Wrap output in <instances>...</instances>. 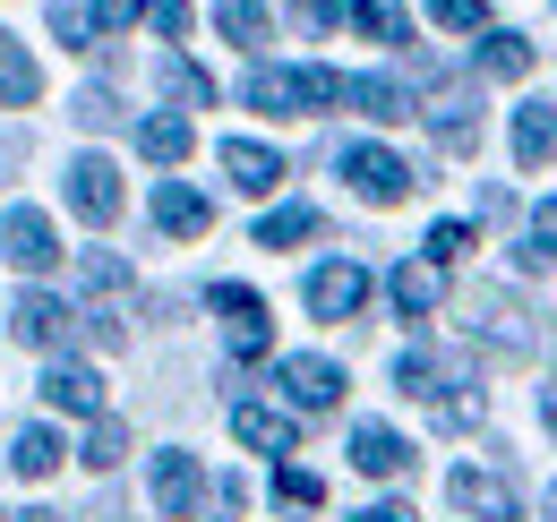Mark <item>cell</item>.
Instances as JSON below:
<instances>
[{"label": "cell", "instance_id": "6da1fadb", "mask_svg": "<svg viewBox=\"0 0 557 522\" xmlns=\"http://www.w3.org/2000/svg\"><path fill=\"white\" fill-rule=\"evenodd\" d=\"M240 103H249V112H275V121L326 112V103H344V77H335V69H249Z\"/></svg>", "mask_w": 557, "mask_h": 522}, {"label": "cell", "instance_id": "ffe728a7", "mask_svg": "<svg viewBox=\"0 0 557 522\" xmlns=\"http://www.w3.org/2000/svg\"><path fill=\"white\" fill-rule=\"evenodd\" d=\"M44 95V69H35V52H17L9 35H0V112H17V103H35Z\"/></svg>", "mask_w": 557, "mask_h": 522}, {"label": "cell", "instance_id": "e0dca14e", "mask_svg": "<svg viewBox=\"0 0 557 522\" xmlns=\"http://www.w3.org/2000/svg\"><path fill=\"white\" fill-rule=\"evenodd\" d=\"M232 437L258 446V455H292V420H283L275 402H232Z\"/></svg>", "mask_w": 557, "mask_h": 522}, {"label": "cell", "instance_id": "44dd1931", "mask_svg": "<svg viewBox=\"0 0 557 522\" xmlns=\"http://www.w3.org/2000/svg\"><path fill=\"white\" fill-rule=\"evenodd\" d=\"M532 61H541V44H523V35H481V77H532Z\"/></svg>", "mask_w": 557, "mask_h": 522}, {"label": "cell", "instance_id": "f6af8a7d", "mask_svg": "<svg viewBox=\"0 0 557 522\" xmlns=\"http://www.w3.org/2000/svg\"><path fill=\"white\" fill-rule=\"evenodd\" d=\"M549 514H557V497H549Z\"/></svg>", "mask_w": 557, "mask_h": 522}, {"label": "cell", "instance_id": "e575fe53", "mask_svg": "<svg viewBox=\"0 0 557 522\" xmlns=\"http://www.w3.org/2000/svg\"><path fill=\"white\" fill-rule=\"evenodd\" d=\"M86 291H103V300H121V291H129V265L95 249V258H86Z\"/></svg>", "mask_w": 557, "mask_h": 522}, {"label": "cell", "instance_id": "8d00e7d4", "mask_svg": "<svg viewBox=\"0 0 557 522\" xmlns=\"http://www.w3.org/2000/svg\"><path fill=\"white\" fill-rule=\"evenodd\" d=\"M523 249H532L541 265H557V197L541 206V214H532V232H523Z\"/></svg>", "mask_w": 557, "mask_h": 522}, {"label": "cell", "instance_id": "83f0119b", "mask_svg": "<svg viewBox=\"0 0 557 522\" xmlns=\"http://www.w3.org/2000/svg\"><path fill=\"white\" fill-rule=\"evenodd\" d=\"M163 95H172V103H214V77L198 61H181V52H172V61H163Z\"/></svg>", "mask_w": 557, "mask_h": 522}, {"label": "cell", "instance_id": "30bf717a", "mask_svg": "<svg viewBox=\"0 0 557 522\" xmlns=\"http://www.w3.org/2000/svg\"><path fill=\"white\" fill-rule=\"evenodd\" d=\"M360 300H369V265L335 258V265L309 274V309H318V318H360Z\"/></svg>", "mask_w": 557, "mask_h": 522}, {"label": "cell", "instance_id": "8992f818", "mask_svg": "<svg viewBox=\"0 0 557 522\" xmlns=\"http://www.w3.org/2000/svg\"><path fill=\"white\" fill-rule=\"evenodd\" d=\"M275 386H283L292 411H335V402H344V369L318 360V351H300V360H283V369H275Z\"/></svg>", "mask_w": 557, "mask_h": 522}, {"label": "cell", "instance_id": "d4e9b609", "mask_svg": "<svg viewBox=\"0 0 557 522\" xmlns=\"http://www.w3.org/2000/svg\"><path fill=\"white\" fill-rule=\"evenodd\" d=\"M344 17L369 35V44H412V26H404V9H395V0H351Z\"/></svg>", "mask_w": 557, "mask_h": 522}, {"label": "cell", "instance_id": "7402d4cb", "mask_svg": "<svg viewBox=\"0 0 557 522\" xmlns=\"http://www.w3.org/2000/svg\"><path fill=\"white\" fill-rule=\"evenodd\" d=\"M61 455H70V446H61L44 420H35V428H17V446H9V462H17L26 480H52V471H61Z\"/></svg>", "mask_w": 557, "mask_h": 522}, {"label": "cell", "instance_id": "836d02e7", "mask_svg": "<svg viewBox=\"0 0 557 522\" xmlns=\"http://www.w3.org/2000/svg\"><path fill=\"white\" fill-rule=\"evenodd\" d=\"M129 17H146V0H86V26L95 35H121Z\"/></svg>", "mask_w": 557, "mask_h": 522}, {"label": "cell", "instance_id": "4dcf8cb0", "mask_svg": "<svg viewBox=\"0 0 557 522\" xmlns=\"http://www.w3.org/2000/svg\"><path fill=\"white\" fill-rule=\"evenodd\" d=\"M429 17L446 35H472V26H488V0H429Z\"/></svg>", "mask_w": 557, "mask_h": 522}, {"label": "cell", "instance_id": "277c9868", "mask_svg": "<svg viewBox=\"0 0 557 522\" xmlns=\"http://www.w3.org/2000/svg\"><path fill=\"white\" fill-rule=\"evenodd\" d=\"M207 300L223 309V326H232V351H240V360H267V343H275V318H267V300H258L249 283H214Z\"/></svg>", "mask_w": 557, "mask_h": 522}, {"label": "cell", "instance_id": "b9f144b4", "mask_svg": "<svg viewBox=\"0 0 557 522\" xmlns=\"http://www.w3.org/2000/svg\"><path fill=\"white\" fill-rule=\"evenodd\" d=\"M9 172H17V137H0V181H9Z\"/></svg>", "mask_w": 557, "mask_h": 522}, {"label": "cell", "instance_id": "cb8c5ba5", "mask_svg": "<svg viewBox=\"0 0 557 522\" xmlns=\"http://www.w3.org/2000/svg\"><path fill=\"white\" fill-rule=\"evenodd\" d=\"M300 240H318V206H275L258 223V249H300Z\"/></svg>", "mask_w": 557, "mask_h": 522}, {"label": "cell", "instance_id": "2e32d148", "mask_svg": "<svg viewBox=\"0 0 557 522\" xmlns=\"http://www.w3.org/2000/svg\"><path fill=\"white\" fill-rule=\"evenodd\" d=\"M386 300H395L404 318H437L446 283H437V265H429V258H412V265H395V274H386Z\"/></svg>", "mask_w": 557, "mask_h": 522}, {"label": "cell", "instance_id": "603a6c76", "mask_svg": "<svg viewBox=\"0 0 557 522\" xmlns=\"http://www.w3.org/2000/svg\"><path fill=\"white\" fill-rule=\"evenodd\" d=\"M138 154H146V163H181V154H189V121H181V112L138 121Z\"/></svg>", "mask_w": 557, "mask_h": 522}, {"label": "cell", "instance_id": "ac0fdd59", "mask_svg": "<svg viewBox=\"0 0 557 522\" xmlns=\"http://www.w3.org/2000/svg\"><path fill=\"white\" fill-rule=\"evenodd\" d=\"M344 103H360L369 121H412V86L404 77H344Z\"/></svg>", "mask_w": 557, "mask_h": 522}, {"label": "cell", "instance_id": "4fadbf2b", "mask_svg": "<svg viewBox=\"0 0 557 522\" xmlns=\"http://www.w3.org/2000/svg\"><path fill=\"white\" fill-rule=\"evenodd\" d=\"M351 462H360L369 480H404V471H412V446H404L386 420H360V428H351Z\"/></svg>", "mask_w": 557, "mask_h": 522}, {"label": "cell", "instance_id": "f546056e", "mask_svg": "<svg viewBox=\"0 0 557 522\" xmlns=\"http://www.w3.org/2000/svg\"><path fill=\"white\" fill-rule=\"evenodd\" d=\"M472 240H481V232H472V223H455V214H446V223H437V232H429V265H455V258H463V249H472Z\"/></svg>", "mask_w": 557, "mask_h": 522}, {"label": "cell", "instance_id": "484cf974", "mask_svg": "<svg viewBox=\"0 0 557 522\" xmlns=\"http://www.w3.org/2000/svg\"><path fill=\"white\" fill-rule=\"evenodd\" d=\"M214 26L249 52V44H267V0H214Z\"/></svg>", "mask_w": 557, "mask_h": 522}, {"label": "cell", "instance_id": "9a60e30c", "mask_svg": "<svg viewBox=\"0 0 557 522\" xmlns=\"http://www.w3.org/2000/svg\"><path fill=\"white\" fill-rule=\"evenodd\" d=\"M429 129H437V146H446V154H472V146H481V121H472V86H446V95L429 103Z\"/></svg>", "mask_w": 557, "mask_h": 522}, {"label": "cell", "instance_id": "1f68e13d", "mask_svg": "<svg viewBox=\"0 0 557 522\" xmlns=\"http://www.w3.org/2000/svg\"><path fill=\"white\" fill-rule=\"evenodd\" d=\"M395 386L429 402V394H437V360H429V351H404V360H395Z\"/></svg>", "mask_w": 557, "mask_h": 522}, {"label": "cell", "instance_id": "74e56055", "mask_svg": "<svg viewBox=\"0 0 557 522\" xmlns=\"http://www.w3.org/2000/svg\"><path fill=\"white\" fill-rule=\"evenodd\" d=\"M52 35H61L70 52H86V44H95V26H86V9H77V0H61V9H52Z\"/></svg>", "mask_w": 557, "mask_h": 522}, {"label": "cell", "instance_id": "ab89813d", "mask_svg": "<svg viewBox=\"0 0 557 522\" xmlns=\"http://www.w3.org/2000/svg\"><path fill=\"white\" fill-rule=\"evenodd\" d=\"M77 121H86V129H103V121H112V95H103V86H86V95H77Z\"/></svg>", "mask_w": 557, "mask_h": 522}, {"label": "cell", "instance_id": "52a82bcc", "mask_svg": "<svg viewBox=\"0 0 557 522\" xmlns=\"http://www.w3.org/2000/svg\"><path fill=\"white\" fill-rule=\"evenodd\" d=\"M9 334H17V343H35V351H61V343L77 334V309H70V300H52V291H17Z\"/></svg>", "mask_w": 557, "mask_h": 522}, {"label": "cell", "instance_id": "f1b7e54d", "mask_svg": "<svg viewBox=\"0 0 557 522\" xmlns=\"http://www.w3.org/2000/svg\"><path fill=\"white\" fill-rule=\"evenodd\" d=\"M121 455H129V428H121V420H95V428H86V462H95V471H112Z\"/></svg>", "mask_w": 557, "mask_h": 522}, {"label": "cell", "instance_id": "7bdbcfd3", "mask_svg": "<svg viewBox=\"0 0 557 522\" xmlns=\"http://www.w3.org/2000/svg\"><path fill=\"white\" fill-rule=\"evenodd\" d=\"M541 411H549V428H557V377H549V386H541Z\"/></svg>", "mask_w": 557, "mask_h": 522}, {"label": "cell", "instance_id": "9c48e42d", "mask_svg": "<svg viewBox=\"0 0 557 522\" xmlns=\"http://www.w3.org/2000/svg\"><path fill=\"white\" fill-rule=\"evenodd\" d=\"M223 181L240 197H267V189H283V154L258 146V137H223Z\"/></svg>", "mask_w": 557, "mask_h": 522}, {"label": "cell", "instance_id": "ba28073f", "mask_svg": "<svg viewBox=\"0 0 557 522\" xmlns=\"http://www.w3.org/2000/svg\"><path fill=\"white\" fill-rule=\"evenodd\" d=\"M70 206L103 232V223H121V172L103 163V154H77L70 163Z\"/></svg>", "mask_w": 557, "mask_h": 522}, {"label": "cell", "instance_id": "60d3db41", "mask_svg": "<svg viewBox=\"0 0 557 522\" xmlns=\"http://www.w3.org/2000/svg\"><path fill=\"white\" fill-rule=\"evenodd\" d=\"M351 522H412V506H395V497H377V506H360Z\"/></svg>", "mask_w": 557, "mask_h": 522}, {"label": "cell", "instance_id": "7a4b0ae2", "mask_svg": "<svg viewBox=\"0 0 557 522\" xmlns=\"http://www.w3.org/2000/svg\"><path fill=\"white\" fill-rule=\"evenodd\" d=\"M344 181L369 197V206H404V197L420 189V172L395 154V146H344Z\"/></svg>", "mask_w": 557, "mask_h": 522}, {"label": "cell", "instance_id": "d6986e66", "mask_svg": "<svg viewBox=\"0 0 557 522\" xmlns=\"http://www.w3.org/2000/svg\"><path fill=\"white\" fill-rule=\"evenodd\" d=\"M515 163H557V112L549 103H523L515 112Z\"/></svg>", "mask_w": 557, "mask_h": 522}, {"label": "cell", "instance_id": "ee69618b", "mask_svg": "<svg viewBox=\"0 0 557 522\" xmlns=\"http://www.w3.org/2000/svg\"><path fill=\"white\" fill-rule=\"evenodd\" d=\"M17 522H61V514H17Z\"/></svg>", "mask_w": 557, "mask_h": 522}, {"label": "cell", "instance_id": "4316f807", "mask_svg": "<svg viewBox=\"0 0 557 522\" xmlns=\"http://www.w3.org/2000/svg\"><path fill=\"white\" fill-rule=\"evenodd\" d=\"M275 506H292V514L326 506V480H318V471H300V462H283V471H275Z\"/></svg>", "mask_w": 557, "mask_h": 522}, {"label": "cell", "instance_id": "7c38bea8", "mask_svg": "<svg viewBox=\"0 0 557 522\" xmlns=\"http://www.w3.org/2000/svg\"><path fill=\"white\" fill-rule=\"evenodd\" d=\"M44 402L52 411H77V420H103V377L86 360H52L44 369Z\"/></svg>", "mask_w": 557, "mask_h": 522}, {"label": "cell", "instance_id": "d590c367", "mask_svg": "<svg viewBox=\"0 0 557 522\" xmlns=\"http://www.w3.org/2000/svg\"><path fill=\"white\" fill-rule=\"evenodd\" d=\"M146 26H154L163 44H181V35H189V0H146Z\"/></svg>", "mask_w": 557, "mask_h": 522}, {"label": "cell", "instance_id": "d6a6232c", "mask_svg": "<svg viewBox=\"0 0 557 522\" xmlns=\"http://www.w3.org/2000/svg\"><path fill=\"white\" fill-rule=\"evenodd\" d=\"M344 9L351 0H292V26L300 35H326V26H344Z\"/></svg>", "mask_w": 557, "mask_h": 522}, {"label": "cell", "instance_id": "5b68a950", "mask_svg": "<svg viewBox=\"0 0 557 522\" xmlns=\"http://www.w3.org/2000/svg\"><path fill=\"white\" fill-rule=\"evenodd\" d=\"M198 506H207V471H198V455H181V446L154 455V514H163V522H189Z\"/></svg>", "mask_w": 557, "mask_h": 522}, {"label": "cell", "instance_id": "f35d334b", "mask_svg": "<svg viewBox=\"0 0 557 522\" xmlns=\"http://www.w3.org/2000/svg\"><path fill=\"white\" fill-rule=\"evenodd\" d=\"M437 420H446V428H481V394H446Z\"/></svg>", "mask_w": 557, "mask_h": 522}, {"label": "cell", "instance_id": "8fae6325", "mask_svg": "<svg viewBox=\"0 0 557 522\" xmlns=\"http://www.w3.org/2000/svg\"><path fill=\"white\" fill-rule=\"evenodd\" d=\"M446 506L472 522H515V488L488 480V471H446Z\"/></svg>", "mask_w": 557, "mask_h": 522}, {"label": "cell", "instance_id": "3957f363", "mask_svg": "<svg viewBox=\"0 0 557 522\" xmlns=\"http://www.w3.org/2000/svg\"><path fill=\"white\" fill-rule=\"evenodd\" d=\"M0 258L17 265V274H52V265H61L52 214H44V206H9V223H0Z\"/></svg>", "mask_w": 557, "mask_h": 522}, {"label": "cell", "instance_id": "5bb4252c", "mask_svg": "<svg viewBox=\"0 0 557 522\" xmlns=\"http://www.w3.org/2000/svg\"><path fill=\"white\" fill-rule=\"evenodd\" d=\"M207 223H214V206L189 189V181H163V189H154V232H172V240H198Z\"/></svg>", "mask_w": 557, "mask_h": 522}]
</instances>
